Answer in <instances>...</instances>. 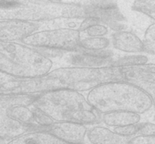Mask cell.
I'll list each match as a JSON object with an SVG mask.
<instances>
[{
  "instance_id": "cell-1",
  "label": "cell",
  "mask_w": 155,
  "mask_h": 144,
  "mask_svg": "<svg viewBox=\"0 0 155 144\" xmlns=\"http://www.w3.org/2000/svg\"><path fill=\"white\" fill-rule=\"evenodd\" d=\"M4 75L5 77L1 74V94L39 95L57 90L89 92L104 83L126 81L124 66L114 64L60 67L33 79H16Z\"/></svg>"
},
{
  "instance_id": "cell-2",
  "label": "cell",
  "mask_w": 155,
  "mask_h": 144,
  "mask_svg": "<svg viewBox=\"0 0 155 144\" xmlns=\"http://www.w3.org/2000/svg\"><path fill=\"white\" fill-rule=\"evenodd\" d=\"M0 2V20L15 19L42 23L58 19H98L99 3L89 2L80 4L62 1H2Z\"/></svg>"
},
{
  "instance_id": "cell-3",
  "label": "cell",
  "mask_w": 155,
  "mask_h": 144,
  "mask_svg": "<svg viewBox=\"0 0 155 144\" xmlns=\"http://www.w3.org/2000/svg\"><path fill=\"white\" fill-rule=\"evenodd\" d=\"M86 97L101 115L114 112L143 115L153 108V100L150 94L128 81L104 83L89 91Z\"/></svg>"
},
{
  "instance_id": "cell-4",
  "label": "cell",
  "mask_w": 155,
  "mask_h": 144,
  "mask_svg": "<svg viewBox=\"0 0 155 144\" xmlns=\"http://www.w3.org/2000/svg\"><path fill=\"white\" fill-rule=\"evenodd\" d=\"M32 106L54 122L92 125L101 121V115L89 103L87 97L77 91L57 90L39 94Z\"/></svg>"
},
{
  "instance_id": "cell-5",
  "label": "cell",
  "mask_w": 155,
  "mask_h": 144,
  "mask_svg": "<svg viewBox=\"0 0 155 144\" xmlns=\"http://www.w3.org/2000/svg\"><path fill=\"white\" fill-rule=\"evenodd\" d=\"M52 66V61L34 48L22 42L0 41V70L8 77L37 78L49 72Z\"/></svg>"
},
{
  "instance_id": "cell-6",
  "label": "cell",
  "mask_w": 155,
  "mask_h": 144,
  "mask_svg": "<svg viewBox=\"0 0 155 144\" xmlns=\"http://www.w3.org/2000/svg\"><path fill=\"white\" fill-rule=\"evenodd\" d=\"M81 33L77 28L57 27L38 30L22 41L32 48L74 52L80 49Z\"/></svg>"
},
{
  "instance_id": "cell-7",
  "label": "cell",
  "mask_w": 155,
  "mask_h": 144,
  "mask_svg": "<svg viewBox=\"0 0 155 144\" xmlns=\"http://www.w3.org/2000/svg\"><path fill=\"white\" fill-rule=\"evenodd\" d=\"M39 24L15 19L0 20V41L22 42L25 38L38 31Z\"/></svg>"
},
{
  "instance_id": "cell-8",
  "label": "cell",
  "mask_w": 155,
  "mask_h": 144,
  "mask_svg": "<svg viewBox=\"0 0 155 144\" xmlns=\"http://www.w3.org/2000/svg\"><path fill=\"white\" fill-rule=\"evenodd\" d=\"M126 81L134 83L146 92L155 89V64L124 65Z\"/></svg>"
},
{
  "instance_id": "cell-9",
  "label": "cell",
  "mask_w": 155,
  "mask_h": 144,
  "mask_svg": "<svg viewBox=\"0 0 155 144\" xmlns=\"http://www.w3.org/2000/svg\"><path fill=\"white\" fill-rule=\"evenodd\" d=\"M89 128L86 125L72 122H54L48 128L49 133L64 142L84 144Z\"/></svg>"
},
{
  "instance_id": "cell-10",
  "label": "cell",
  "mask_w": 155,
  "mask_h": 144,
  "mask_svg": "<svg viewBox=\"0 0 155 144\" xmlns=\"http://www.w3.org/2000/svg\"><path fill=\"white\" fill-rule=\"evenodd\" d=\"M39 130L33 126L17 121L6 115L3 111L0 113V137L1 144L13 140L25 133Z\"/></svg>"
},
{
  "instance_id": "cell-11",
  "label": "cell",
  "mask_w": 155,
  "mask_h": 144,
  "mask_svg": "<svg viewBox=\"0 0 155 144\" xmlns=\"http://www.w3.org/2000/svg\"><path fill=\"white\" fill-rule=\"evenodd\" d=\"M110 40L114 48L120 52L132 54L145 52L143 39L133 32L118 30L111 35Z\"/></svg>"
},
{
  "instance_id": "cell-12",
  "label": "cell",
  "mask_w": 155,
  "mask_h": 144,
  "mask_svg": "<svg viewBox=\"0 0 155 144\" xmlns=\"http://www.w3.org/2000/svg\"><path fill=\"white\" fill-rule=\"evenodd\" d=\"M86 139L90 144H130L132 137L118 134L108 127L95 125L89 128Z\"/></svg>"
},
{
  "instance_id": "cell-13",
  "label": "cell",
  "mask_w": 155,
  "mask_h": 144,
  "mask_svg": "<svg viewBox=\"0 0 155 144\" xmlns=\"http://www.w3.org/2000/svg\"><path fill=\"white\" fill-rule=\"evenodd\" d=\"M141 115L130 112H114L101 115V121L107 127L117 128L140 124Z\"/></svg>"
},
{
  "instance_id": "cell-14",
  "label": "cell",
  "mask_w": 155,
  "mask_h": 144,
  "mask_svg": "<svg viewBox=\"0 0 155 144\" xmlns=\"http://www.w3.org/2000/svg\"><path fill=\"white\" fill-rule=\"evenodd\" d=\"M6 144H71L64 142L47 130H35L25 133Z\"/></svg>"
},
{
  "instance_id": "cell-15",
  "label": "cell",
  "mask_w": 155,
  "mask_h": 144,
  "mask_svg": "<svg viewBox=\"0 0 155 144\" xmlns=\"http://www.w3.org/2000/svg\"><path fill=\"white\" fill-rule=\"evenodd\" d=\"M3 111L7 115L11 118L17 120L28 125L33 126L39 129V130H43L36 125V112L32 106H15Z\"/></svg>"
},
{
  "instance_id": "cell-16",
  "label": "cell",
  "mask_w": 155,
  "mask_h": 144,
  "mask_svg": "<svg viewBox=\"0 0 155 144\" xmlns=\"http://www.w3.org/2000/svg\"><path fill=\"white\" fill-rule=\"evenodd\" d=\"M38 95L28 94H1L0 109L6 110L15 106H31L36 101Z\"/></svg>"
},
{
  "instance_id": "cell-17",
  "label": "cell",
  "mask_w": 155,
  "mask_h": 144,
  "mask_svg": "<svg viewBox=\"0 0 155 144\" xmlns=\"http://www.w3.org/2000/svg\"><path fill=\"white\" fill-rule=\"evenodd\" d=\"M111 40L107 37L81 36L80 48L86 51L100 52L108 48Z\"/></svg>"
},
{
  "instance_id": "cell-18",
  "label": "cell",
  "mask_w": 155,
  "mask_h": 144,
  "mask_svg": "<svg viewBox=\"0 0 155 144\" xmlns=\"http://www.w3.org/2000/svg\"><path fill=\"white\" fill-rule=\"evenodd\" d=\"M132 8L133 10L140 12L155 21V0L136 1Z\"/></svg>"
},
{
  "instance_id": "cell-19",
  "label": "cell",
  "mask_w": 155,
  "mask_h": 144,
  "mask_svg": "<svg viewBox=\"0 0 155 144\" xmlns=\"http://www.w3.org/2000/svg\"><path fill=\"white\" fill-rule=\"evenodd\" d=\"M145 53L155 55V21L145 30L143 38Z\"/></svg>"
},
{
  "instance_id": "cell-20",
  "label": "cell",
  "mask_w": 155,
  "mask_h": 144,
  "mask_svg": "<svg viewBox=\"0 0 155 144\" xmlns=\"http://www.w3.org/2000/svg\"><path fill=\"white\" fill-rule=\"evenodd\" d=\"M109 33V29L105 24L102 22L98 23L89 27L82 33H84L86 37H106Z\"/></svg>"
},
{
  "instance_id": "cell-21",
  "label": "cell",
  "mask_w": 155,
  "mask_h": 144,
  "mask_svg": "<svg viewBox=\"0 0 155 144\" xmlns=\"http://www.w3.org/2000/svg\"><path fill=\"white\" fill-rule=\"evenodd\" d=\"M142 123L136 125H129L125 126V127H117V128H113L116 133L118 134L122 135V136H127V137H133L139 134V130H140L141 127H142Z\"/></svg>"
},
{
  "instance_id": "cell-22",
  "label": "cell",
  "mask_w": 155,
  "mask_h": 144,
  "mask_svg": "<svg viewBox=\"0 0 155 144\" xmlns=\"http://www.w3.org/2000/svg\"><path fill=\"white\" fill-rule=\"evenodd\" d=\"M130 144H155V136L138 134L132 137Z\"/></svg>"
},
{
  "instance_id": "cell-23",
  "label": "cell",
  "mask_w": 155,
  "mask_h": 144,
  "mask_svg": "<svg viewBox=\"0 0 155 144\" xmlns=\"http://www.w3.org/2000/svg\"><path fill=\"white\" fill-rule=\"evenodd\" d=\"M101 22L100 20L97 19V18H85V19L82 20L81 23L79 25L78 27V30L80 32V33L84 32L85 30H87L89 27H92V26L95 25V24H98V23Z\"/></svg>"
},
{
  "instance_id": "cell-24",
  "label": "cell",
  "mask_w": 155,
  "mask_h": 144,
  "mask_svg": "<svg viewBox=\"0 0 155 144\" xmlns=\"http://www.w3.org/2000/svg\"><path fill=\"white\" fill-rule=\"evenodd\" d=\"M139 134L155 136V124L151 122L142 123Z\"/></svg>"
},
{
  "instance_id": "cell-25",
  "label": "cell",
  "mask_w": 155,
  "mask_h": 144,
  "mask_svg": "<svg viewBox=\"0 0 155 144\" xmlns=\"http://www.w3.org/2000/svg\"><path fill=\"white\" fill-rule=\"evenodd\" d=\"M151 123H154V124H155V115L154 116V122H151Z\"/></svg>"
}]
</instances>
